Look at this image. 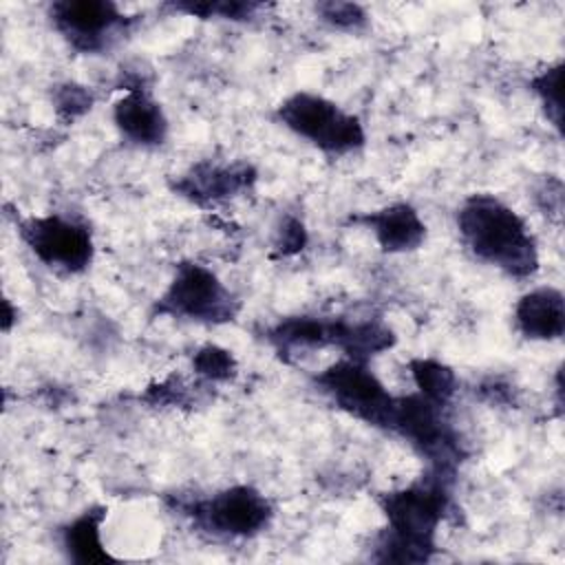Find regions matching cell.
Returning <instances> with one entry per match:
<instances>
[{"mask_svg": "<svg viewBox=\"0 0 565 565\" xmlns=\"http://www.w3.org/2000/svg\"><path fill=\"white\" fill-rule=\"evenodd\" d=\"M455 472L428 468L419 481L380 494L386 527L375 539L380 563H426L437 550V527L450 510Z\"/></svg>", "mask_w": 565, "mask_h": 565, "instance_id": "obj_1", "label": "cell"}, {"mask_svg": "<svg viewBox=\"0 0 565 565\" xmlns=\"http://www.w3.org/2000/svg\"><path fill=\"white\" fill-rule=\"evenodd\" d=\"M457 230L468 252L510 278L539 269V245L530 225L494 194H470L457 210Z\"/></svg>", "mask_w": 565, "mask_h": 565, "instance_id": "obj_2", "label": "cell"}, {"mask_svg": "<svg viewBox=\"0 0 565 565\" xmlns=\"http://www.w3.org/2000/svg\"><path fill=\"white\" fill-rule=\"evenodd\" d=\"M276 119L296 137L333 157L355 152L366 141L364 126L355 115L309 90H298L282 99L276 108Z\"/></svg>", "mask_w": 565, "mask_h": 565, "instance_id": "obj_3", "label": "cell"}, {"mask_svg": "<svg viewBox=\"0 0 565 565\" xmlns=\"http://www.w3.org/2000/svg\"><path fill=\"white\" fill-rule=\"evenodd\" d=\"M313 384L340 411L388 433L397 395L388 393L382 380L369 369V362L342 355L324 371L313 375Z\"/></svg>", "mask_w": 565, "mask_h": 565, "instance_id": "obj_4", "label": "cell"}, {"mask_svg": "<svg viewBox=\"0 0 565 565\" xmlns=\"http://www.w3.org/2000/svg\"><path fill=\"white\" fill-rule=\"evenodd\" d=\"M15 230L29 252L49 269L82 274L95 256L93 232L86 221L66 212L15 218Z\"/></svg>", "mask_w": 565, "mask_h": 565, "instance_id": "obj_5", "label": "cell"}, {"mask_svg": "<svg viewBox=\"0 0 565 565\" xmlns=\"http://www.w3.org/2000/svg\"><path fill=\"white\" fill-rule=\"evenodd\" d=\"M238 311L236 296L205 265L183 260L177 265L172 280L154 302V313L183 320L223 324Z\"/></svg>", "mask_w": 565, "mask_h": 565, "instance_id": "obj_6", "label": "cell"}, {"mask_svg": "<svg viewBox=\"0 0 565 565\" xmlns=\"http://www.w3.org/2000/svg\"><path fill=\"white\" fill-rule=\"evenodd\" d=\"M179 508L199 530L221 539L256 536L274 519L269 499L252 486H230Z\"/></svg>", "mask_w": 565, "mask_h": 565, "instance_id": "obj_7", "label": "cell"}, {"mask_svg": "<svg viewBox=\"0 0 565 565\" xmlns=\"http://www.w3.org/2000/svg\"><path fill=\"white\" fill-rule=\"evenodd\" d=\"M55 31L79 53L110 49L135 22L110 0H57L49 7Z\"/></svg>", "mask_w": 565, "mask_h": 565, "instance_id": "obj_8", "label": "cell"}, {"mask_svg": "<svg viewBox=\"0 0 565 565\" xmlns=\"http://www.w3.org/2000/svg\"><path fill=\"white\" fill-rule=\"evenodd\" d=\"M256 181V170L249 163H216L199 161L172 183V190L199 205H212L232 199Z\"/></svg>", "mask_w": 565, "mask_h": 565, "instance_id": "obj_9", "label": "cell"}, {"mask_svg": "<svg viewBox=\"0 0 565 565\" xmlns=\"http://www.w3.org/2000/svg\"><path fill=\"white\" fill-rule=\"evenodd\" d=\"M113 121L124 139L135 146H161L168 137V119L148 88H126L113 106Z\"/></svg>", "mask_w": 565, "mask_h": 565, "instance_id": "obj_10", "label": "cell"}, {"mask_svg": "<svg viewBox=\"0 0 565 565\" xmlns=\"http://www.w3.org/2000/svg\"><path fill=\"white\" fill-rule=\"evenodd\" d=\"M353 221L369 227L377 245L388 254L413 252L426 241V223L408 203H393L382 210L353 216Z\"/></svg>", "mask_w": 565, "mask_h": 565, "instance_id": "obj_11", "label": "cell"}, {"mask_svg": "<svg viewBox=\"0 0 565 565\" xmlns=\"http://www.w3.org/2000/svg\"><path fill=\"white\" fill-rule=\"evenodd\" d=\"M514 322L527 340H558L565 333V298L556 287H536L514 307Z\"/></svg>", "mask_w": 565, "mask_h": 565, "instance_id": "obj_12", "label": "cell"}, {"mask_svg": "<svg viewBox=\"0 0 565 565\" xmlns=\"http://www.w3.org/2000/svg\"><path fill=\"white\" fill-rule=\"evenodd\" d=\"M106 508L93 505L62 527V547L73 563H106L113 561L102 543V525Z\"/></svg>", "mask_w": 565, "mask_h": 565, "instance_id": "obj_13", "label": "cell"}, {"mask_svg": "<svg viewBox=\"0 0 565 565\" xmlns=\"http://www.w3.org/2000/svg\"><path fill=\"white\" fill-rule=\"evenodd\" d=\"M408 369L417 393L433 402L450 404L457 393V375L448 364L433 358H415L408 362Z\"/></svg>", "mask_w": 565, "mask_h": 565, "instance_id": "obj_14", "label": "cell"}, {"mask_svg": "<svg viewBox=\"0 0 565 565\" xmlns=\"http://www.w3.org/2000/svg\"><path fill=\"white\" fill-rule=\"evenodd\" d=\"M561 77H563V64H552L539 75L532 77L530 88L539 97L545 117L552 121L556 130H561V119H563V90H561Z\"/></svg>", "mask_w": 565, "mask_h": 565, "instance_id": "obj_15", "label": "cell"}, {"mask_svg": "<svg viewBox=\"0 0 565 565\" xmlns=\"http://www.w3.org/2000/svg\"><path fill=\"white\" fill-rule=\"evenodd\" d=\"M194 373L210 380V382H227L236 375V360L234 355L216 344H205L194 353L192 360Z\"/></svg>", "mask_w": 565, "mask_h": 565, "instance_id": "obj_16", "label": "cell"}, {"mask_svg": "<svg viewBox=\"0 0 565 565\" xmlns=\"http://www.w3.org/2000/svg\"><path fill=\"white\" fill-rule=\"evenodd\" d=\"M93 102H95L93 93L82 84L64 82L53 88V108H55L57 117H62L66 121L82 117L86 110H90Z\"/></svg>", "mask_w": 565, "mask_h": 565, "instance_id": "obj_17", "label": "cell"}, {"mask_svg": "<svg viewBox=\"0 0 565 565\" xmlns=\"http://www.w3.org/2000/svg\"><path fill=\"white\" fill-rule=\"evenodd\" d=\"M316 11L327 24L342 31H358L366 24V11L353 2H320Z\"/></svg>", "mask_w": 565, "mask_h": 565, "instance_id": "obj_18", "label": "cell"}, {"mask_svg": "<svg viewBox=\"0 0 565 565\" xmlns=\"http://www.w3.org/2000/svg\"><path fill=\"white\" fill-rule=\"evenodd\" d=\"M179 11L201 18H225V20H247L258 9L254 2H199V4H177Z\"/></svg>", "mask_w": 565, "mask_h": 565, "instance_id": "obj_19", "label": "cell"}, {"mask_svg": "<svg viewBox=\"0 0 565 565\" xmlns=\"http://www.w3.org/2000/svg\"><path fill=\"white\" fill-rule=\"evenodd\" d=\"M307 243V232L305 225L298 218H287L280 230H278V238H276V247L282 254H296L302 249V245Z\"/></svg>", "mask_w": 565, "mask_h": 565, "instance_id": "obj_20", "label": "cell"}, {"mask_svg": "<svg viewBox=\"0 0 565 565\" xmlns=\"http://www.w3.org/2000/svg\"><path fill=\"white\" fill-rule=\"evenodd\" d=\"M13 322H15V318H13L11 305H9V300L4 298V300H2V329H4V331H9Z\"/></svg>", "mask_w": 565, "mask_h": 565, "instance_id": "obj_21", "label": "cell"}]
</instances>
